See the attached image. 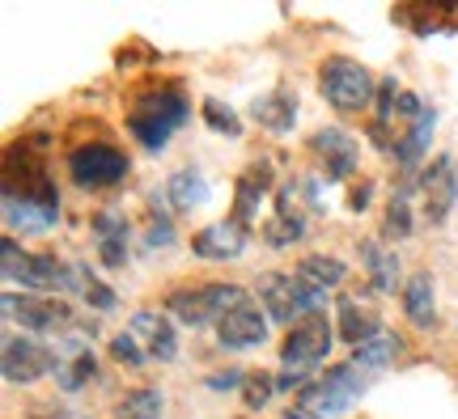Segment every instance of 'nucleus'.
<instances>
[{"instance_id": "28", "label": "nucleus", "mask_w": 458, "mask_h": 419, "mask_svg": "<svg viewBox=\"0 0 458 419\" xmlns=\"http://www.w3.org/2000/svg\"><path fill=\"white\" fill-rule=\"evenodd\" d=\"M204 119H208V128L221 131V136H229V140L242 136V119L229 111L225 102H216V97H204Z\"/></svg>"}, {"instance_id": "15", "label": "nucleus", "mask_w": 458, "mask_h": 419, "mask_svg": "<svg viewBox=\"0 0 458 419\" xmlns=\"http://www.w3.org/2000/svg\"><path fill=\"white\" fill-rule=\"evenodd\" d=\"M191 250L199 258H213V263H225V258H238L246 250V229L238 221H213L204 225L191 238Z\"/></svg>"}, {"instance_id": "11", "label": "nucleus", "mask_w": 458, "mask_h": 419, "mask_svg": "<svg viewBox=\"0 0 458 419\" xmlns=\"http://www.w3.org/2000/svg\"><path fill=\"white\" fill-rule=\"evenodd\" d=\"M4 318H17L21 331H34V335H55V326H64L72 318V309L64 301H51V297H17V292H4Z\"/></svg>"}, {"instance_id": "5", "label": "nucleus", "mask_w": 458, "mask_h": 419, "mask_svg": "<svg viewBox=\"0 0 458 419\" xmlns=\"http://www.w3.org/2000/svg\"><path fill=\"white\" fill-rule=\"evenodd\" d=\"M259 297L267 306V318H276L284 326H297L306 314H323V306H327V289H318L306 275H289V272L263 275Z\"/></svg>"}, {"instance_id": "4", "label": "nucleus", "mask_w": 458, "mask_h": 419, "mask_svg": "<svg viewBox=\"0 0 458 419\" xmlns=\"http://www.w3.org/2000/svg\"><path fill=\"white\" fill-rule=\"evenodd\" d=\"M0 255H4V280L9 284H26V289H38V292H68V289H81V272L77 267H64L55 255H30L21 250L17 238H4L0 242Z\"/></svg>"}, {"instance_id": "17", "label": "nucleus", "mask_w": 458, "mask_h": 419, "mask_svg": "<svg viewBox=\"0 0 458 419\" xmlns=\"http://www.w3.org/2000/svg\"><path fill=\"white\" fill-rule=\"evenodd\" d=\"M433 128H437V111L433 106H425L420 111V119H411V131L394 145V162L403 165V178H411L416 170H420V157H425L428 140H433Z\"/></svg>"}, {"instance_id": "23", "label": "nucleus", "mask_w": 458, "mask_h": 419, "mask_svg": "<svg viewBox=\"0 0 458 419\" xmlns=\"http://www.w3.org/2000/svg\"><path fill=\"white\" fill-rule=\"evenodd\" d=\"M360 258H365V267H369V280H374V289H377V292H391L394 280H399V258H394L391 246L365 242V246H360Z\"/></svg>"}, {"instance_id": "36", "label": "nucleus", "mask_w": 458, "mask_h": 419, "mask_svg": "<svg viewBox=\"0 0 458 419\" xmlns=\"http://www.w3.org/2000/svg\"><path fill=\"white\" fill-rule=\"evenodd\" d=\"M208 386L213 390H238V386H246V373L242 369H225V373H216V377H208Z\"/></svg>"}, {"instance_id": "10", "label": "nucleus", "mask_w": 458, "mask_h": 419, "mask_svg": "<svg viewBox=\"0 0 458 419\" xmlns=\"http://www.w3.org/2000/svg\"><path fill=\"white\" fill-rule=\"evenodd\" d=\"M420 195H425V216L428 225H442L445 216L454 212L458 204V170H454V157L442 153V157H433L425 165V174H420Z\"/></svg>"}, {"instance_id": "21", "label": "nucleus", "mask_w": 458, "mask_h": 419, "mask_svg": "<svg viewBox=\"0 0 458 419\" xmlns=\"http://www.w3.org/2000/svg\"><path fill=\"white\" fill-rule=\"evenodd\" d=\"M335 314H340V339H348L352 348H360L365 339H374L382 326H377V314L374 309H360L357 297H344L340 306H335Z\"/></svg>"}, {"instance_id": "6", "label": "nucleus", "mask_w": 458, "mask_h": 419, "mask_svg": "<svg viewBox=\"0 0 458 419\" xmlns=\"http://www.w3.org/2000/svg\"><path fill=\"white\" fill-rule=\"evenodd\" d=\"M318 89H323V97L344 114L365 111V106L374 102V77H369V68L357 64V60H348V55L323 60V68H318Z\"/></svg>"}, {"instance_id": "35", "label": "nucleus", "mask_w": 458, "mask_h": 419, "mask_svg": "<svg viewBox=\"0 0 458 419\" xmlns=\"http://www.w3.org/2000/svg\"><path fill=\"white\" fill-rule=\"evenodd\" d=\"M98 258L106 263V267H123L128 263V242H114V238H98Z\"/></svg>"}, {"instance_id": "30", "label": "nucleus", "mask_w": 458, "mask_h": 419, "mask_svg": "<svg viewBox=\"0 0 458 419\" xmlns=\"http://www.w3.org/2000/svg\"><path fill=\"white\" fill-rule=\"evenodd\" d=\"M77 272H81V297H85V301H89L94 309H98V314H106V309L119 306V297H114V289H106V284H102L98 275H89L85 267H77Z\"/></svg>"}, {"instance_id": "1", "label": "nucleus", "mask_w": 458, "mask_h": 419, "mask_svg": "<svg viewBox=\"0 0 458 419\" xmlns=\"http://www.w3.org/2000/svg\"><path fill=\"white\" fill-rule=\"evenodd\" d=\"M331 348V323L327 314H306L297 326H289L280 360H284V377H276V390H306L310 373L323 365V356Z\"/></svg>"}, {"instance_id": "9", "label": "nucleus", "mask_w": 458, "mask_h": 419, "mask_svg": "<svg viewBox=\"0 0 458 419\" xmlns=\"http://www.w3.org/2000/svg\"><path fill=\"white\" fill-rule=\"evenodd\" d=\"M47 373H60V356L55 348H43L38 339H21V335H4V377L9 381H38Z\"/></svg>"}, {"instance_id": "22", "label": "nucleus", "mask_w": 458, "mask_h": 419, "mask_svg": "<svg viewBox=\"0 0 458 419\" xmlns=\"http://www.w3.org/2000/svg\"><path fill=\"white\" fill-rule=\"evenodd\" d=\"M267 187H272V165H250V170L238 178V208H233L238 225H246V221L259 212V199Z\"/></svg>"}, {"instance_id": "34", "label": "nucleus", "mask_w": 458, "mask_h": 419, "mask_svg": "<svg viewBox=\"0 0 458 419\" xmlns=\"http://www.w3.org/2000/svg\"><path fill=\"white\" fill-rule=\"evenodd\" d=\"M148 250H157V246H174V225H170V216H153L148 221V238H145Z\"/></svg>"}, {"instance_id": "19", "label": "nucleus", "mask_w": 458, "mask_h": 419, "mask_svg": "<svg viewBox=\"0 0 458 419\" xmlns=\"http://www.w3.org/2000/svg\"><path fill=\"white\" fill-rule=\"evenodd\" d=\"M4 221H9V229H21V233H47V229L60 221V208H47V204H38V199L4 195Z\"/></svg>"}, {"instance_id": "16", "label": "nucleus", "mask_w": 458, "mask_h": 419, "mask_svg": "<svg viewBox=\"0 0 458 419\" xmlns=\"http://www.w3.org/2000/svg\"><path fill=\"white\" fill-rule=\"evenodd\" d=\"M250 114H255V123L267 128L272 136H289L293 123H297V94H289V89H272V94L255 97Z\"/></svg>"}, {"instance_id": "20", "label": "nucleus", "mask_w": 458, "mask_h": 419, "mask_svg": "<svg viewBox=\"0 0 458 419\" xmlns=\"http://www.w3.org/2000/svg\"><path fill=\"white\" fill-rule=\"evenodd\" d=\"M403 314H408L411 326H428L437 323V306H433V275L428 272H411V280L403 284Z\"/></svg>"}, {"instance_id": "8", "label": "nucleus", "mask_w": 458, "mask_h": 419, "mask_svg": "<svg viewBox=\"0 0 458 419\" xmlns=\"http://www.w3.org/2000/svg\"><path fill=\"white\" fill-rule=\"evenodd\" d=\"M128 157L119 153L114 145H102V140H94V145H81L68 153V174H72V182L77 187H85V191H102V187H119L123 178H128Z\"/></svg>"}, {"instance_id": "31", "label": "nucleus", "mask_w": 458, "mask_h": 419, "mask_svg": "<svg viewBox=\"0 0 458 419\" xmlns=\"http://www.w3.org/2000/svg\"><path fill=\"white\" fill-rule=\"evenodd\" d=\"M242 394H246V406H250V411H259V406L276 394V377H267V373H246Z\"/></svg>"}, {"instance_id": "29", "label": "nucleus", "mask_w": 458, "mask_h": 419, "mask_svg": "<svg viewBox=\"0 0 458 419\" xmlns=\"http://www.w3.org/2000/svg\"><path fill=\"white\" fill-rule=\"evenodd\" d=\"M94 373H98V360H94V352L77 356V360H68V365H60V386L64 390H81L94 381Z\"/></svg>"}, {"instance_id": "2", "label": "nucleus", "mask_w": 458, "mask_h": 419, "mask_svg": "<svg viewBox=\"0 0 458 419\" xmlns=\"http://www.w3.org/2000/svg\"><path fill=\"white\" fill-rule=\"evenodd\" d=\"M365 390H369V381L360 377L357 365H335V369H327L318 381H310L306 390H297L293 411H301L306 419H340L365 398Z\"/></svg>"}, {"instance_id": "33", "label": "nucleus", "mask_w": 458, "mask_h": 419, "mask_svg": "<svg viewBox=\"0 0 458 419\" xmlns=\"http://www.w3.org/2000/svg\"><path fill=\"white\" fill-rule=\"evenodd\" d=\"M111 356L114 360H119V365H131V369H136V365H145V348H140V339L136 335H123V331H119V335L111 339Z\"/></svg>"}, {"instance_id": "14", "label": "nucleus", "mask_w": 458, "mask_h": 419, "mask_svg": "<svg viewBox=\"0 0 458 419\" xmlns=\"http://www.w3.org/2000/svg\"><path fill=\"white\" fill-rule=\"evenodd\" d=\"M128 335H136L145 343V352L153 360H174L179 356V335H174V323L157 314V309H140V314H131V326Z\"/></svg>"}, {"instance_id": "24", "label": "nucleus", "mask_w": 458, "mask_h": 419, "mask_svg": "<svg viewBox=\"0 0 458 419\" xmlns=\"http://www.w3.org/2000/svg\"><path fill=\"white\" fill-rule=\"evenodd\" d=\"M394 356H399V339L386 335V331H377L374 339H365L360 348H352V365H357V369H386Z\"/></svg>"}, {"instance_id": "13", "label": "nucleus", "mask_w": 458, "mask_h": 419, "mask_svg": "<svg viewBox=\"0 0 458 419\" xmlns=\"http://www.w3.org/2000/svg\"><path fill=\"white\" fill-rule=\"evenodd\" d=\"M310 148H314V157L323 162V174H327V178H348L352 170H357L360 148H357V140H352L348 131L318 128L310 136Z\"/></svg>"}, {"instance_id": "38", "label": "nucleus", "mask_w": 458, "mask_h": 419, "mask_svg": "<svg viewBox=\"0 0 458 419\" xmlns=\"http://www.w3.org/2000/svg\"><path fill=\"white\" fill-rule=\"evenodd\" d=\"M284 419H306V415H301V411H289V415H284Z\"/></svg>"}, {"instance_id": "37", "label": "nucleus", "mask_w": 458, "mask_h": 419, "mask_svg": "<svg viewBox=\"0 0 458 419\" xmlns=\"http://www.w3.org/2000/svg\"><path fill=\"white\" fill-rule=\"evenodd\" d=\"M369 199H374V182H357V187L348 191V208L365 212V208H369Z\"/></svg>"}, {"instance_id": "32", "label": "nucleus", "mask_w": 458, "mask_h": 419, "mask_svg": "<svg viewBox=\"0 0 458 419\" xmlns=\"http://www.w3.org/2000/svg\"><path fill=\"white\" fill-rule=\"evenodd\" d=\"M94 233L98 238H114V242H128V216L119 208H102L94 216Z\"/></svg>"}, {"instance_id": "18", "label": "nucleus", "mask_w": 458, "mask_h": 419, "mask_svg": "<svg viewBox=\"0 0 458 419\" xmlns=\"http://www.w3.org/2000/svg\"><path fill=\"white\" fill-rule=\"evenodd\" d=\"M208 178L199 174V170H174L170 182H165V204H174V212H196L208 204Z\"/></svg>"}, {"instance_id": "25", "label": "nucleus", "mask_w": 458, "mask_h": 419, "mask_svg": "<svg viewBox=\"0 0 458 419\" xmlns=\"http://www.w3.org/2000/svg\"><path fill=\"white\" fill-rule=\"evenodd\" d=\"M162 390H153V386H140V390H128L123 398H119V419H162Z\"/></svg>"}, {"instance_id": "3", "label": "nucleus", "mask_w": 458, "mask_h": 419, "mask_svg": "<svg viewBox=\"0 0 458 419\" xmlns=\"http://www.w3.org/2000/svg\"><path fill=\"white\" fill-rule=\"evenodd\" d=\"M187 114H191V106H187V97H182L179 89H157V94L140 97V102L131 106L128 131L145 148H153V153H157V148L170 145L174 128H182V123H187Z\"/></svg>"}, {"instance_id": "7", "label": "nucleus", "mask_w": 458, "mask_h": 419, "mask_svg": "<svg viewBox=\"0 0 458 419\" xmlns=\"http://www.w3.org/2000/svg\"><path fill=\"white\" fill-rule=\"evenodd\" d=\"M246 301L250 297L238 284H196V289H179L165 306L182 326H204V323H221L229 309L246 306Z\"/></svg>"}, {"instance_id": "26", "label": "nucleus", "mask_w": 458, "mask_h": 419, "mask_svg": "<svg viewBox=\"0 0 458 419\" xmlns=\"http://www.w3.org/2000/svg\"><path fill=\"white\" fill-rule=\"evenodd\" d=\"M297 275H306V280L318 284V289H340L348 267H344L335 255H306L301 258V267H297Z\"/></svg>"}, {"instance_id": "27", "label": "nucleus", "mask_w": 458, "mask_h": 419, "mask_svg": "<svg viewBox=\"0 0 458 419\" xmlns=\"http://www.w3.org/2000/svg\"><path fill=\"white\" fill-rule=\"evenodd\" d=\"M408 191H411V182H403V187L391 195V208H386V238H408V233H411Z\"/></svg>"}, {"instance_id": "12", "label": "nucleus", "mask_w": 458, "mask_h": 419, "mask_svg": "<svg viewBox=\"0 0 458 419\" xmlns=\"http://www.w3.org/2000/svg\"><path fill=\"white\" fill-rule=\"evenodd\" d=\"M216 339H221V348H233V352L259 348L263 339H267V314H263L255 301L229 309L225 318L216 323Z\"/></svg>"}]
</instances>
